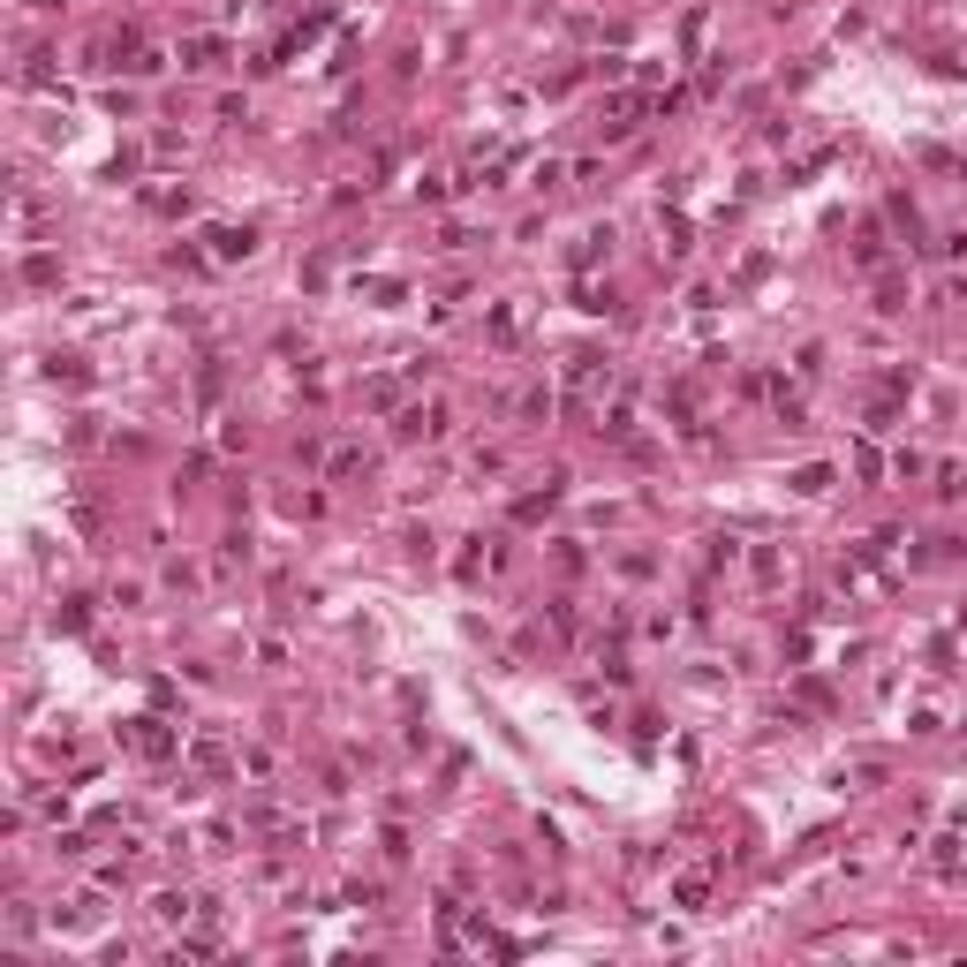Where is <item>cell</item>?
<instances>
[{
    "mask_svg": "<svg viewBox=\"0 0 967 967\" xmlns=\"http://www.w3.org/2000/svg\"><path fill=\"white\" fill-rule=\"evenodd\" d=\"M439 431H446V401H416V408H401V416H393V439H401V446L439 439Z\"/></svg>",
    "mask_w": 967,
    "mask_h": 967,
    "instance_id": "cell-1",
    "label": "cell"
},
{
    "mask_svg": "<svg viewBox=\"0 0 967 967\" xmlns=\"http://www.w3.org/2000/svg\"><path fill=\"white\" fill-rule=\"evenodd\" d=\"M129 748H136V756H152V764H159V756H174V733L159 726V718H129Z\"/></svg>",
    "mask_w": 967,
    "mask_h": 967,
    "instance_id": "cell-2",
    "label": "cell"
},
{
    "mask_svg": "<svg viewBox=\"0 0 967 967\" xmlns=\"http://www.w3.org/2000/svg\"><path fill=\"white\" fill-rule=\"evenodd\" d=\"M182 68H197V76H212V68H227V38H220V31L189 38V46H182Z\"/></svg>",
    "mask_w": 967,
    "mask_h": 967,
    "instance_id": "cell-3",
    "label": "cell"
},
{
    "mask_svg": "<svg viewBox=\"0 0 967 967\" xmlns=\"http://www.w3.org/2000/svg\"><path fill=\"white\" fill-rule=\"evenodd\" d=\"M189 764H197V771H227L235 756H227V741H220V733H197V741H189Z\"/></svg>",
    "mask_w": 967,
    "mask_h": 967,
    "instance_id": "cell-4",
    "label": "cell"
},
{
    "mask_svg": "<svg viewBox=\"0 0 967 967\" xmlns=\"http://www.w3.org/2000/svg\"><path fill=\"white\" fill-rule=\"evenodd\" d=\"M212 250H220V257H250L257 250V227H212Z\"/></svg>",
    "mask_w": 967,
    "mask_h": 967,
    "instance_id": "cell-5",
    "label": "cell"
},
{
    "mask_svg": "<svg viewBox=\"0 0 967 967\" xmlns=\"http://www.w3.org/2000/svg\"><path fill=\"white\" fill-rule=\"evenodd\" d=\"M673 900H680V907H703V900H711V869H680Z\"/></svg>",
    "mask_w": 967,
    "mask_h": 967,
    "instance_id": "cell-6",
    "label": "cell"
},
{
    "mask_svg": "<svg viewBox=\"0 0 967 967\" xmlns=\"http://www.w3.org/2000/svg\"><path fill=\"white\" fill-rule=\"evenodd\" d=\"M23 8H61V0H23Z\"/></svg>",
    "mask_w": 967,
    "mask_h": 967,
    "instance_id": "cell-7",
    "label": "cell"
}]
</instances>
